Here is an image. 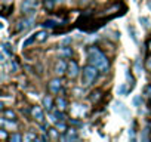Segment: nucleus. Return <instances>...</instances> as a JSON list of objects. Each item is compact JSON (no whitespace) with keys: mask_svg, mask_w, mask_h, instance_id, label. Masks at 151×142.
I'll return each mask as SVG.
<instances>
[{"mask_svg":"<svg viewBox=\"0 0 151 142\" xmlns=\"http://www.w3.org/2000/svg\"><path fill=\"white\" fill-rule=\"evenodd\" d=\"M88 59H89V62L92 65H95L101 71L102 74L108 73V70H110V61H108V58L98 47H95V46L89 47V50H88Z\"/></svg>","mask_w":151,"mask_h":142,"instance_id":"obj_1","label":"nucleus"},{"mask_svg":"<svg viewBox=\"0 0 151 142\" xmlns=\"http://www.w3.org/2000/svg\"><path fill=\"white\" fill-rule=\"evenodd\" d=\"M99 73H101V71H99L95 65H92V64L88 65V67H85V68H83V76H82V83H83V86H85V87L92 86V85L96 82Z\"/></svg>","mask_w":151,"mask_h":142,"instance_id":"obj_2","label":"nucleus"},{"mask_svg":"<svg viewBox=\"0 0 151 142\" xmlns=\"http://www.w3.org/2000/svg\"><path fill=\"white\" fill-rule=\"evenodd\" d=\"M79 71H80V68H79V64L76 62V61H70L68 62V68H67V74H68V77L70 79H76L79 76Z\"/></svg>","mask_w":151,"mask_h":142,"instance_id":"obj_3","label":"nucleus"},{"mask_svg":"<svg viewBox=\"0 0 151 142\" xmlns=\"http://www.w3.org/2000/svg\"><path fill=\"white\" fill-rule=\"evenodd\" d=\"M114 111L116 113H119L124 120H129V110L124 107V104H122V102H114Z\"/></svg>","mask_w":151,"mask_h":142,"instance_id":"obj_4","label":"nucleus"},{"mask_svg":"<svg viewBox=\"0 0 151 142\" xmlns=\"http://www.w3.org/2000/svg\"><path fill=\"white\" fill-rule=\"evenodd\" d=\"M36 6H37V0H22V12L24 14H33Z\"/></svg>","mask_w":151,"mask_h":142,"instance_id":"obj_5","label":"nucleus"},{"mask_svg":"<svg viewBox=\"0 0 151 142\" xmlns=\"http://www.w3.org/2000/svg\"><path fill=\"white\" fill-rule=\"evenodd\" d=\"M61 87H62L61 79H53V80H50V82L47 83V89H49V92H52V93H58V92L61 90Z\"/></svg>","mask_w":151,"mask_h":142,"instance_id":"obj_6","label":"nucleus"},{"mask_svg":"<svg viewBox=\"0 0 151 142\" xmlns=\"http://www.w3.org/2000/svg\"><path fill=\"white\" fill-rule=\"evenodd\" d=\"M62 141H77L79 139V135L74 129H68L67 132H64V135L61 136Z\"/></svg>","mask_w":151,"mask_h":142,"instance_id":"obj_7","label":"nucleus"},{"mask_svg":"<svg viewBox=\"0 0 151 142\" xmlns=\"http://www.w3.org/2000/svg\"><path fill=\"white\" fill-rule=\"evenodd\" d=\"M31 114H33V117H34L40 124L45 121V115H43V111H42L40 107H33V108H31Z\"/></svg>","mask_w":151,"mask_h":142,"instance_id":"obj_8","label":"nucleus"},{"mask_svg":"<svg viewBox=\"0 0 151 142\" xmlns=\"http://www.w3.org/2000/svg\"><path fill=\"white\" fill-rule=\"evenodd\" d=\"M67 68H68V64H67L65 61H62V59H61V61H58V62H56V65H55V73L61 76V74H64L65 71H67Z\"/></svg>","mask_w":151,"mask_h":142,"instance_id":"obj_9","label":"nucleus"},{"mask_svg":"<svg viewBox=\"0 0 151 142\" xmlns=\"http://www.w3.org/2000/svg\"><path fill=\"white\" fill-rule=\"evenodd\" d=\"M33 22H34V18H33V16H30V18H27V19H24V21H21V22H19L18 30H27V28H30V27L33 25Z\"/></svg>","mask_w":151,"mask_h":142,"instance_id":"obj_10","label":"nucleus"},{"mask_svg":"<svg viewBox=\"0 0 151 142\" xmlns=\"http://www.w3.org/2000/svg\"><path fill=\"white\" fill-rule=\"evenodd\" d=\"M3 118H6L9 121H15L17 120V115H15V113L12 110H5L3 111Z\"/></svg>","mask_w":151,"mask_h":142,"instance_id":"obj_11","label":"nucleus"},{"mask_svg":"<svg viewBox=\"0 0 151 142\" xmlns=\"http://www.w3.org/2000/svg\"><path fill=\"white\" fill-rule=\"evenodd\" d=\"M126 80H127V83H129V87H130V90L135 87V79H133V76H132V73L129 70H126Z\"/></svg>","mask_w":151,"mask_h":142,"instance_id":"obj_12","label":"nucleus"},{"mask_svg":"<svg viewBox=\"0 0 151 142\" xmlns=\"http://www.w3.org/2000/svg\"><path fill=\"white\" fill-rule=\"evenodd\" d=\"M56 105H58V110L59 111H64L65 108H67V101H65V98H56Z\"/></svg>","mask_w":151,"mask_h":142,"instance_id":"obj_13","label":"nucleus"},{"mask_svg":"<svg viewBox=\"0 0 151 142\" xmlns=\"http://www.w3.org/2000/svg\"><path fill=\"white\" fill-rule=\"evenodd\" d=\"M47 36H49V33H47V31H45V30H42V31L36 33V39H37V42H45V40L47 39Z\"/></svg>","mask_w":151,"mask_h":142,"instance_id":"obj_14","label":"nucleus"},{"mask_svg":"<svg viewBox=\"0 0 151 142\" xmlns=\"http://www.w3.org/2000/svg\"><path fill=\"white\" fill-rule=\"evenodd\" d=\"M43 107H45V110H47V111L52 110V98H50V96H45V98H43Z\"/></svg>","mask_w":151,"mask_h":142,"instance_id":"obj_15","label":"nucleus"},{"mask_svg":"<svg viewBox=\"0 0 151 142\" xmlns=\"http://www.w3.org/2000/svg\"><path fill=\"white\" fill-rule=\"evenodd\" d=\"M37 39H36V34H33V36H30L27 40H24L22 42V47H27V46H30V44H33L34 42H36Z\"/></svg>","mask_w":151,"mask_h":142,"instance_id":"obj_16","label":"nucleus"},{"mask_svg":"<svg viewBox=\"0 0 151 142\" xmlns=\"http://www.w3.org/2000/svg\"><path fill=\"white\" fill-rule=\"evenodd\" d=\"M129 90H130V87H127L126 85H120L119 86V89H117V92H119V95H127L129 93Z\"/></svg>","mask_w":151,"mask_h":142,"instance_id":"obj_17","label":"nucleus"},{"mask_svg":"<svg viewBox=\"0 0 151 142\" xmlns=\"http://www.w3.org/2000/svg\"><path fill=\"white\" fill-rule=\"evenodd\" d=\"M56 129H58V132H61V133L67 132V126H65V123H62V120L56 121Z\"/></svg>","mask_w":151,"mask_h":142,"instance_id":"obj_18","label":"nucleus"},{"mask_svg":"<svg viewBox=\"0 0 151 142\" xmlns=\"http://www.w3.org/2000/svg\"><path fill=\"white\" fill-rule=\"evenodd\" d=\"M43 27H46V28H55V27H58V22H55V21H52V19H47L45 24H42Z\"/></svg>","mask_w":151,"mask_h":142,"instance_id":"obj_19","label":"nucleus"},{"mask_svg":"<svg viewBox=\"0 0 151 142\" xmlns=\"http://www.w3.org/2000/svg\"><path fill=\"white\" fill-rule=\"evenodd\" d=\"M24 138L19 135V133H14V135H11V138H9V141L11 142H21Z\"/></svg>","mask_w":151,"mask_h":142,"instance_id":"obj_20","label":"nucleus"},{"mask_svg":"<svg viewBox=\"0 0 151 142\" xmlns=\"http://www.w3.org/2000/svg\"><path fill=\"white\" fill-rule=\"evenodd\" d=\"M144 95H145V98L151 102V86H150V85H147V86L144 87Z\"/></svg>","mask_w":151,"mask_h":142,"instance_id":"obj_21","label":"nucleus"},{"mask_svg":"<svg viewBox=\"0 0 151 142\" xmlns=\"http://www.w3.org/2000/svg\"><path fill=\"white\" fill-rule=\"evenodd\" d=\"M3 53H8V55H11V56H12V49H11V44L3 43Z\"/></svg>","mask_w":151,"mask_h":142,"instance_id":"obj_22","label":"nucleus"},{"mask_svg":"<svg viewBox=\"0 0 151 142\" xmlns=\"http://www.w3.org/2000/svg\"><path fill=\"white\" fill-rule=\"evenodd\" d=\"M127 30H129V33L132 34V39H133V42H135V43H138V37H136V33H135L133 27H130V25H129V27H127Z\"/></svg>","mask_w":151,"mask_h":142,"instance_id":"obj_23","label":"nucleus"},{"mask_svg":"<svg viewBox=\"0 0 151 142\" xmlns=\"http://www.w3.org/2000/svg\"><path fill=\"white\" fill-rule=\"evenodd\" d=\"M132 102H133V105H135V107H139V105L142 104V96H139V95H138V96H135Z\"/></svg>","mask_w":151,"mask_h":142,"instance_id":"obj_24","label":"nucleus"},{"mask_svg":"<svg viewBox=\"0 0 151 142\" xmlns=\"http://www.w3.org/2000/svg\"><path fill=\"white\" fill-rule=\"evenodd\" d=\"M139 22L144 25V28H148V27H150V21H148L147 18H142V16H141V18H139Z\"/></svg>","mask_w":151,"mask_h":142,"instance_id":"obj_25","label":"nucleus"},{"mask_svg":"<svg viewBox=\"0 0 151 142\" xmlns=\"http://www.w3.org/2000/svg\"><path fill=\"white\" fill-rule=\"evenodd\" d=\"M62 56H71V49L70 47H64V50L61 52Z\"/></svg>","mask_w":151,"mask_h":142,"instance_id":"obj_26","label":"nucleus"},{"mask_svg":"<svg viewBox=\"0 0 151 142\" xmlns=\"http://www.w3.org/2000/svg\"><path fill=\"white\" fill-rule=\"evenodd\" d=\"M31 139L37 141V136H36V135H33V133H28V135H25V136H24V141H31Z\"/></svg>","mask_w":151,"mask_h":142,"instance_id":"obj_27","label":"nucleus"},{"mask_svg":"<svg viewBox=\"0 0 151 142\" xmlns=\"http://www.w3.org/2000/svg\"><path fill=\"white\" fill-rule=\"evenodd\" d=\"M53 3H55L53 0H46V2H45V6H46L47 9H52V8H53Z\"/></svg>","mask_w":151,"mask_h":142,"instance_id":"obj_28","label":"nucleus"},{"mask_svg":"<svg viewBox=\"0 0 151 142\" xmlns=\"http://www.w3.org/2000/svg\"><path fill=\"white\" fill-rule=\"evenodd\" d=\"M145 67H147V68H148V70L151 71V56H148V58H147V62H145Z\"/></svg>","mask_w":151,"mask_h":142,"instance_id":"obj_29","label":"nucleus"},{"mask_svg":"<svg viewBox=\"0 0 151 142\" xmlns=\"http://www.w3.org/2000/svg\"><path fill=\"white\" fill-rule=\"evenodd\" d=\"M50 136H52V138H59V135L56 133L55 129H50Z\"/></svg>","mask_w":151,"mask_h":142,"instance_id":"obj_30","label":"nucleus"},{"mask_svg":"<svg viewBox=\"0 0 151 142\" xmlns=\"http://www.w3.org/2000/svg\"><path fill=\"white\" fill-rule=\"evenodd\" d=\"M0 133H2V138H6V132H5V129H2V132H0Z\"/></svg>","mask_w":151,"mask_h":142,"instance_id":"obj_31","label":"nucleus"},{"mask_svg":"<svg viewBox=\"0 0 151 142\" xmlns=\"http://www.w3.org/2000/svg\"><path fill=\"white\" fill-rule=\"evenodd\" d=\"M53 2H55V3H58V2H62V0H53Z\"/></svg>","mask_w":151,"mask_h":142,"instance_id":"obj_32","label":"nucleus"},{"mask_svg":"<svg viewBox=\"0 0 151 142\" xmlns=\"http://www.w3.org/2000/svg\"><path fill=\"white\" fill-rule=\"evenodd\" d=\"M148 8H150V11H151V2H150V3H148Z\"/></svg>","mask_w":151,"mask_h":142,"instance_id":"obj_33","label":"nucleus"},{"mask_svg":"<svg viewBox=\"0 0 151 142\" xmlns=\"http://www.w3.org/2000/svg\"><path fill=\"white\" fill-rule=\"evenodd\" d=\"M148 46H150V50H151V42H150V43H148Z\"/></svg>","mask_w":151,"mask_h":142,"instance_id":"obj_34","label":"nucleus"}]
</instances>
